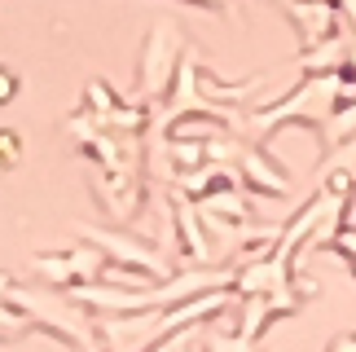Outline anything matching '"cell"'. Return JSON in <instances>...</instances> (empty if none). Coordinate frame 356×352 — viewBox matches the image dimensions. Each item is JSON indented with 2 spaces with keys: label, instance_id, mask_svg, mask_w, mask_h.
Instances as JSON below:
<instances>
[{
  "label": "cell",
  "instance_id": "cell-3",
  "mask_svg": "<svg viewBox=\"0 0 356 352\" xmlns=\"http://www.w3.org/2000/svg\"><path fill=\"white\" fill-rule=\"evenodd\" d=\"M13 93H18V79H13V75L5 71V66H0V106H5V102L13 97Z\"/></svg>",
  "mask_w": 356,
  "mask_h": 352
},
{
  "label": "cell",
  "instance_id": "cell-4",
  "mask_svg": "<svg viewBox=\"0 0 356 352\" xmlns=\"http://www.w3.org/2000/svg\"><path fill=\"white\" fill-rule=\"evenodd\" d=\"M348 269H352V273H356V260H348Z\"/></svg>",
  "mask_w": 356,
  "mask_h": 352
},
{
  "label": "cell",
  "instance_id": "cell-2",
  "mask_svg": "<svg viewBox=\"0 0 356 352\" xmlns=\"http://www.w3.org/2000/svg\"><path fill=\"white\" fill-rule=\"evenodd\" d=\"M343 216H339V229H348V234H356V189H352V194L343 198Z\"/></svg>",
  "mask_w": 356,
  "mask_h": 352
},
{
  "label": "cell",
  "instance_id": "cell-1",
  "mask_svg": "<svg viewBox=\"0 0 356 352\" xmlns=\"http://www.w3.org/2000/svg\"><path fill=\"white\" fill-rule=\"evenodd\" d=\"M18 159V132H0V163H13Z\"/></svg>",
  "mask_w": 356,
  "mask_h": 352
}]
</instances>
